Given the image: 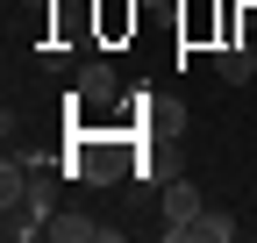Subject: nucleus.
<instances>
[{"instance_id": "f257e3e1", "label": "nucleus", "mask_w": 257, "mask_h": 243, "mask_svg": "<svg viewBox=\"0 0 257 243\" xmlns=\"http://www.w3.org/2000/svg\"><path fill=\"white\" fill-rule=\"evenodd\" d=\"M50 215H57V193L43 186H29L15 200H0V236L8 243H29V236H50Z\"/></svg>"}, {"instance_id": "f03ea898", "label": "nucleus", "mask_w": 257, "mask_h": 243, "mask_svg": "<svg viewBox=\"0 0 257 243\" xmlns=\"http://www.w3.org/2000/svg\"><path fill=\"white\" fill-rule=\"evenodd\" d=\"M157 207H165V243H193V222L207 215V200L193 179H172L165 193H157Z\"/></svg>"}, {"instance_id": "7ed1b4c3", "label": "nucleus", "mask_w": 257, "mask_h": 243, "mask_svg": "<svg viewBox=\"0 0 257 243\" xmlns=\"http://www.w3.org/2000/svg\"><path fill=\"white\" fill-rule=\"evenodd\" d=\"M50 243H121V229L100 222V215H86V207H57L50 215Z\"/></svg>"}, {"instance_id": "20e7f679", "label": "nucleus", "mask_w": 257, "mask_h": 243, "mask_svg": "<svg viewBox=\"0 0 257 243\" xmlns=\"http://www.w3.org/2000/svg\"><path fill=\"white\" fill-rule=\"evenodd\" d=\"M114 93H121V79H114L107 57H93V65H79V72H72V107H107Z\"/></svg>"}, {"instance_id": "39448f33", "label": "nucleus", "mask_w": 257, "mask_h": 243, "mask_svg": "<svg viewBox=\"0 0 257 243\" xmlns=\"http://www.w3.org/2000/svg\"><path fill=\"white\" fill-rule=\"evenodd\" d=\"M214 72L229 79V86H250V79H257V43H250V36L221 43V50H214Z\"/></svg>"}, {"instance_id": "423d86ee", "label": "nucleus", "mask_w": 257, "mask_h": 243, "mask_svg": "<svg viewBox=\"0 0 257 243\" xmlns=\"http://www.w3.org/2000/svg\"><path fill=\"white\" fill-rule=\"evenodd\" d=\"M79 179H93V186H114V179H121V150H114V143H93V150H86V165H79Z\"/></svg>"}, {"instance_id": "0eeeda50", "label": "nucleus", "mask_w": 257, "mask_h": 243, "mask_svg": "<svg viewBox=\"0 0 257 243\" xmlns=\"http://www.w3.org/2000/svg\"><path fill=\"white\" fill-rule=\"evenodd\" d=\"M236 236H243V222L229 215V207H207V215L193 222V243H236Z\"/></svg>"}]
</instances>
